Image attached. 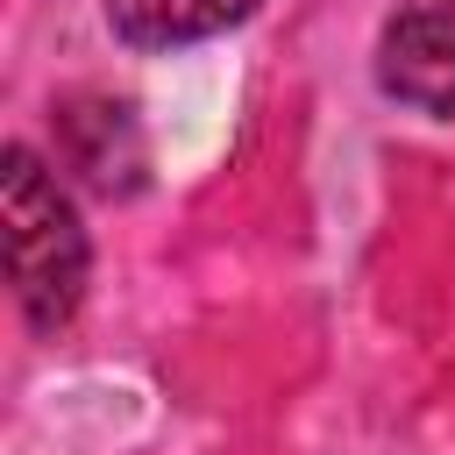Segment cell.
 Listing matches in <instances>:
<instances>
[{"label": "cell", "instance_id": "2", "mask_svg": "<svg viewBox=\"0 0 455 455\" xmlns=\"http://www.w3.org/2000/svg\"><path fill=\"white\" fill-rule=\"evenodd\" d=\"M377 92L419 121L455 114V0H398L377 28Z\"/></svg>", "mask_w": 455, "mask_h": 455}, {"label": "cell", "instance_id": "1", "mask_svg": "<svg viewBox=\"0 0 455 455\" xmlns=\"http://www.w3.org/2000/svg\"><path fill=\"white\" fill-rule=\"evenodd\" d=\"M0 249H7V284H14L21 320L36 334L71 327V313L85 306L92 242H85L71 192L28 142L0 149Z\"/></svg>", "mask_w": 455, "mask_h": 455}, {"label": "cell", "instance_id": "3", "mask_svg": "<svg viewBox=\"0 0 455 455\" xmlns=\"http://www.w3.org/2000/svg\"><path fill=\"white\" fill-rule=\"evenodd\" d=\"M263 0H107V28L128 50H185L235 21H249Z\"/></svg>", "mask_w": 455, "mask_h": 455}]
</instances>
